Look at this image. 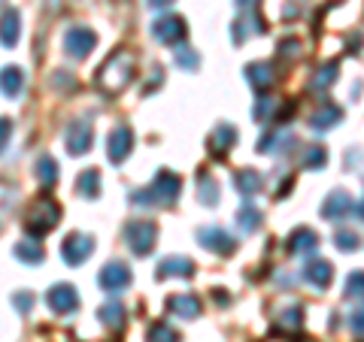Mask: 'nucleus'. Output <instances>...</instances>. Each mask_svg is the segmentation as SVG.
I'll list each match as a JSON object with an SVG mask.
<instances>
[{
    "label": "nucleus",
    "instance_id": "nucleus-16",
    "mask_svg": "<svg viewBox=\"0 0 364 342\" xmlns=\"http://www.w3.org/2000/svg\"><path fill=\"white\" fill-rule=\"evenodd\" d=\"M234 143H237V131L231 128V124H219V128L210 133V152L213 155H225Z\"/></svg>",
    "mask_w": 364,
    "mask_h": 342
},
{
    "label": "nucleus",
    "instance_id": "nucleus-5",
    "mask_svg": "<svg viewBox=\"0 0 364 342\" xmlns=\"http://www.w3.org/2000/svg\"><path fill=\"white\" fill-rule=\"evenodd\" d=\"M95 45H97V33L91 28H85V25L67 28V33H64V52L70 55V58H85Z\"/></svg>",
    "mask_w": 364,
    "mask_h": 342
},
{
    "label": "nucleus",
    "instance_id": "nucleus-21",
    "mask_svg": "<svg viewBox=\"0 0 364 342\" xmlns=\"http://www.w3.org/2000/svg\"><path fill=\"white\" fill-rule=\"evenodd\" d=\"M100 321H104L109 330H122V327H124V306L107 303L104 309H100Z\"/></svg>",
    "mask_w": 364,
    "mask_h": 342
},
{
    "label": "nucleus",
    "instance_id": "nucleus-20",
    "mask_svg": "<svg viewBox=\"0 0 364 342\" xmlns=\"http://www.w3.org/2000/svg\"><path fill=\"white\" fill-rule=\"evenodd\" d=\"M33 176H37L43 188H52L55 182H58V164H55L49 155H43V158H37V164H33Z\"/></svg>",
    "mask_w": 364,
    "mask_h": 342
},
{
    "label": "nucleus",
    "instance_id": "nucleus-6",
    "mask_svg": "<svg viewBox=\"0 0 364 342\" xmlns=\"http://www.w3.org/2000/svg\"><path fill=\"white\" fill-rule=\"evenodd\" d=\"M91 252H95V239L88 233H70L61 243V258H64V264H70V267L85 264L91 258Z\"/></svg>",
    "mask_w": 364,
    "mask_h": 342
},
{
    "label": "nucleus",
    "instance_id": "nucleus-27",
    "mask_svg": "<svg viewBox=\"0 0 364 342\" xmlns=\"http://www.w3.org/2000/svg\"><path fill=\"white\" fill-rule=\"evenodd\" d=\"M313 233L310 231H298V233H294L291 236V248H294V252H313Z\"/></svg>",
    "mask_w": 364,
    "mask_h": 342
},
{
    "label": "nucleus",
    "instance_id": "nucleus-4",
    "mask_svg": "<svg viewBox=\"0 0 364 342\" xmlns=\"http://www.w3.org/2000/svg\"><path fill=\"white\" fill-rule=\"evenodd\" d=\"M155 239H158V227L152 221H128L124 224V243H128V248L136 258L149 255Z\"/></svg>",
    "mask_w": 364,
    "mask_h": 342
},
{
    "label": "nucleus",
    "instance_id": "nucleus-23",
    "mask_svg": "<svg viewBox=\"0 0 364 342\" xmlns=\"http://www.w3.org/2000/svg\"><path fill=\"white\" fill-rule=\"evenodd\" d=\"M237 188H240L243 197H249V194H255L261 188V176L255 170H243V173H237Z\"/></svg>",
    "mask_w": 364,
    "mask_h": 342
},
{
    "label": "nucleus",
    "instance_id": "nucleus-11",
    "mask_svg": "<svg viewBox=\"0 0 364 342\" xmlns=\"http://www.w3.org/2000/svg\"><path fill=\"white\" fill-rule=\"evenodd\" d=\"M46 303H49V309H52V312L67 315V312H76V306H79V294H76L73 285L61 282V285H52V291L46 294Z\"/></svg>",
    "mask_w": 364,
    "mask_h": 342
},
{
    "label": "nucleus",
    "instance_id": "nucleus-31",
    "mask_svg": "<svg viewBox=\"0 0 364 342\" xmlns=\"http://www.w3.org/2000/svg\"><path fill=\"white\" fill-rule=\"evenodd\" d=\"M240 227H243V231H252V227H258V212L255 209H240Z\"/></svg>",
    "mask_w": 364,
    "mask_h": 342
},
{
    "label": "nucleus",
    "instance_id": "nucleus-8",
    "mask_svg": "<svg viewBox=\"0 0 364 342\" xmlns=\"http://www.w3.org/2000/svg\"><path fill=\"white\" fill-rule=\"evenodd\" d=\"M186 18H179V16H161V18H155L152 21V37L158 43H164V45H176L186 40Z\"/></svg>",
    "mask_w": 364,
    "mask_h": 342
},
{
    "label": "nucleus",
    "instance_id": "nucleus-25",
    "mask_svg": "<svg viewBox=\"0 0 364 342\" xmlns=\"http://www.w3.org/2000/svg\"><path fill=\"white\" fill-rule=\"evenodd\" d=\"M149 342H179L176 330L167 327V324H152L149 327Z\"/></svg>",
    "mask_w": 364,
    "mask_h": 342
},
{
    "label": "nucleus",
    "instance_id": "nucleus-3",
    "mask_svg": "<svg viewBox=\"0 0 364 342\" xmlns=\"http://www.w3.org/2000/svg\"><path fill=\"white\" fill-rule=\"evenodd\" d=\"M58 219H61V206L55 203L52 197H40L37 203L31 206V212H28V219H25V227H28V233L31 236H43V233H49L55 224H58Z\"/></svg>",
    "mask_w": 364,
    "mask_h": 342
},
{
    "label": "nucleus",
    "instance_id": "nucleus-22",
    "mask_svg": "<svg viewBox=\"0 0 364 342\" xmlns=\"http://www.w3.org/2000/svg\"><path fill=\"white\" fill-rule=\"evenodd\" d=\"M16 206V188L6 179H0V224L9 219V209Z\"/></svg>",
    "mask_w": 364,
    "mask_h": 342
},
{
    "label": "nucleus",
    "instance_id": "nucleus-7",
    "mask_svg": "<svg viewBox=\"0 0 364 342\" xmlns=\"http://www.w3.org/2000/svg\"><path fill=\"white\" fill-rule=\"evenodd\" d=\"M91 136H95V131H91V121L88 118H73L70 124L64 128V145L70 155H82L91 149Z\"/></svg>",
    "mask_w": 364,
    "mask_h": 342
},
{
    "label": "nucleus",
    "instance_id": "nucleus-28",
    "mask_svg": "<svg viewBox=\"0 0 364 342\" xmlns=\"http://www.w3.org/2000/svg\"><path fill=\"white\" fill-rule=\"evenodd\" d=\"M176 64L182 67V70H198L200 58H198V52H191V49H179L176 52Z\"/></svg>",
    "mask_w": 364,
    "mask_h": 342
},
{
    "label": "nucleus",
    "instance_id": "nucleus-26",
    "mask_svg": "<svg viewBox=\"0 0 364 342\" xmlns=\"http://www.w3.org/2000/svg\"><path fill=\"white\" fill-rule=\"evenodd\" d=\"M198 191H200V200H203V203H210V206H215V203H219V194H215L213 179L200 176V182H198Z\"/></svg>",
    "mask_w": 364,
    "mask_h": 342
},
{
    "label": "nucleus",
    "instance_id": "nucleus-30",
    "mask_svg": "<svg viewBox=\"0 0 364 342\" xmlns=\"http://www.w3.org/2000/svg\"><path fill=\"white\" fill-rule=\"evenodd\" d=\"M13 303H16V309H18L21 315H28V312H31V306H33V294L18 291V294H13Z\"/></svg>",
    "mask_w": 364,
    "mask_h": 342
},
{
    "label": "nucleus",
    "instance_id": "nucleus-32",
    "mask_svg": "<svg viewBox=\"0 0 364 342\" xmlns=\"http://www.w3.org/2000/svg\"><path fill=\"white\" fill-rule=\"evenodd\" d=\"M9 136H13V121H9V118H0V152L6 149Z\"/></svg>",
    "mask_w": 364,
    "mask_h": 342
},
{
    "label": "nucleus",
    "instance_id": "nucleus-34",
    "mask_svg": "<svg viewBox=\"0 0 364 342\" xmlns=\"http://www.w3.org/2000/svg\"><path fill=\"white\" fill-rule=\"evenodd\" d=\"M152 9H164V6H170V4H176V0H146Z\"/></svg>",
    "mask_w": 364,
    "mask_h": 342
},
{
    "label": "nucleus",
    "instance_id": "nucleus-9",
    "mask_svg": "<svg viewBox=\"0 0 364 342\" xmlns=\"http://www.w3.org/2000/svg\"><path fill=\"white\" fill-rule=\"evenodd\" d=\"M131 152H134V131L128 124H119V128L107 136V158L112 164H122Z\"/></svg>",
    "mask_w": 364,
    "mask_h": 342
},
{
    "label": "nucleus",
    "instance_id": "nucleus-29",
    "mask_svg": "<svg viewBox=\"0 0 364 342\" xmlns=\"http://www.w3.org/2000/svg\"><path fill=\"white\" fill-rule=\"evenodd\" d=\"M306 279H310L313 285H322L331 279V270H328L325 264H313V267H306Z\"/></svg>",
    "mask_w": 364,
    "mask_h": 342
},
{
    "label": "nucleus",
    "instance_id": "nucleus-1",
    "mask_svg": "<svg viewBox=\"0 0 364 342\" xmlns=\"http://www.w3.org/2000/svg\"><path fill=\"white\" fill-rule=\"evenodd\" d=\"M134 70H136V58L128 49L112 52L109 58L104 61V67H100V73H97V88L104 91V94H109V97L122 94V91L131 85Z\"/></svg>",
    "mask_w": 364,
    "mask_h": 342
},
{
    "label": "nucleus",
    "instance_id": "nucleus-15",
    "mask_svg": "<svg viewBox=\"0 0 364 342\" xmlns=\"http://www.w3.org/2000/svg\"><path fill=\"white\" fill-rule=\"evenodd\" d=\"M167 309L179 315V318H198L200 315V300L191 297V294H176V297L167 300Z\"/></svg>",
    "mask_w": 364,
    "mask_h": 342
},
{
    "label": "nucleus",
    "instance_id": "nucleus-33",
    "mask_svg": "<svg viewBox=\"0 0 364 342\" xmlns=\"http://www.w3.org/2000/svg\"><path fill=\"white\" fill-rule=\"evenodd\" d=\"M52 85H55V88H61V85H64V88H73V79L61 70V76H55V79H52Z\"/></svg>",
    "mask_w": 364,
    "mask_h": 342
},
{
    "label": "nucleus",
    "instance_id": "nucleus-2",
    "mask_svg": "<svg viewBox=\"0 0 364 342\" xmlns=\"http://www.w3.org/2000/svg\"><path fill=\"white\" fill-rule=\"evenodd\" d=\"M179 191H182V182L179 176H173L170 170H158V176L152 179L149 188H140L131 194V203L134 206H173V203L179 200Z\"/></svg>",
    "mask_w": 364,
    "mask_h": 342
},
{
    "label": "nucleus",
    "instance_id": "nucleus-13",
    "mask_svg": "<svg viewBox=\"0 0 364 342\" xmlns=\"http://www.w3.org/2000/svg\"><path fill=\"white\" fill-rule=\"evenodd\" d=\"M21 37V16L18 9H6L4 16H0V43L6 45V49H13Z\"/></svg>",
    "mask_w": 364,
    "mask_h": 342
},
{
    "label": "nucleus",
    "instance_id": "nucleus-24",
    "mask_svg": "<svg viewBox=\"0 0 364 342\" xmlns=\"http://www.w3.org/2000/svg\"><path fill=\"white\" fill-rule=\"evenodd\" d=\"M249 82H252L255 88H267L273 82V70L267 64H255V67H249Z\"/></svg>",
    "mask_w": 364,
    "mask_h": 342
},
{
    "label": "nucleus",
    "instance_id": "nucleus-18",
    "mask_svg": "<svg viewBox=\"0 0 364 342\" xmlns=\"http://www.w3.org/2000/svg\"><path fill=\"white\" fill-rule=\"evenodd\" d=\"M76 191H79V197H88V200H97L100 197V173H97L95 167H88L85 173H79Z\"/></svg>",
    "mask_w": 364,
    "mask_h": 342
},
{
    "label": "nucleus",
    "instance_id": "nucleus-12",
    "mask_svg": "<svg viewBox=\"0 0 364 342\" xmlns=\"http://www.w3.org/2000/svg\"><path fill=\"white\" fill-rule=\"evenodd\" d=\"M198 239H200L203 248H210V252H215V255H231L234 252V239L225 231H219V227H203V231H198Z\"/></svg>",
    "mask_w": 364,
    "mask_h": 342
},
{
    "label": "nucleus",
    "instance_id": "nucleus-35",
    "mask_svg": "<svg viewBox=\"0 0 364 342\" xmlns=\"http://www.w3.org/2000/svg\"><path fill=\"white\" fill-rule=\"evenodd\" d=\"M237 4H240V6H246V4H249V0H237Z\"/></svg>",
    "mask_w": 364,
    "mask_h": 342
},
{
    "label": "nucleus",
    "instance_id": "nucleus-14",
    "mask_svg": "<svg viewBox=\"0 0 364 342\" xmlns=\"http://www.w3.org/2000/svg\"><path fill=\"white\" fill-rule=\"evenodd\" d=\"M191 272H195V264H191L188 258L170 255V258H164L161 264H158L155 276H158V279H167V276H191Z\"/></svg>",
    "mask_w": 364,
    "mask_h": 342
},
{
    "label": "nucleus",
    "instance_id": "nucleus-10",
    "mask_svg": "<svg viewBox=\"0 0 364 342\" xmlns=\"http://www.w3.org/2000/svg\"><path fill=\"white\" fill-rule=\"evenodd\" d=\"M97 282H100V288L104 291H109V294H119V291H124L131 285V270L122 264V260H109V264L100 270V276H97Z\"/></svg>",
    "mask_w": 364,
    "mask_h": 342
},
{
    "label": "nucleus",
    "instance_id": "nucleus-17",
    "mask_svg": "<svg viewBox=\"0 0 364 342\" xmlns=\"http://www.w3.org/2000/svg\"><path fill=\"white\" fill-rule=\"evenodd\" d=\"M21 88H25V73H21L18 67H4V70H0V91H4L6 97H18Z\"/></svg>",
    "mask_w": 364,
    "mask_h": 342
},
{
    "label": "nucleus",
    "instance_id": "nucleus-19",
    "mask_svg": "<svg viewBox=\"0 0 364 342\" xmlns=\"http://www.w3.org/2000/svg\"><path fill=\"white\" fill-rule=\"evenodd\" d=\"M16 260H21V264H43V246L37 243V239H21V243H16L13 248Z\"/></svg>",
    "mask_w": 364,
    "mask_h": 342
}]
</instances>
